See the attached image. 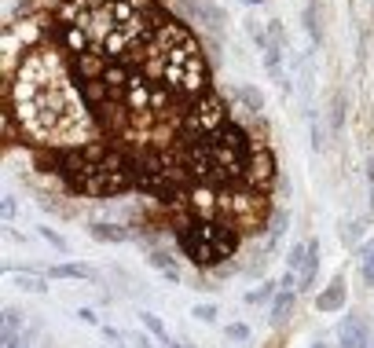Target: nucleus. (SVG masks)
Returning a JSON list of instances; mask_svg holds the SVG:
<instances>
[{
    "label": "nucleus",
    "mask_w": 374,
    "mask_h": 348,
    "mask_svg": "<svg viewBox=\"0 0 374 348\" xmlns=\"http://www.w3.org/2000/svg\"><path fill=\"white\" fill-rule=\"evenodd\" d=\"M173 238L180 253L187 256L198 272H221V268L242 250V231L221 220H180L173 224Z\"/></svg>",
    "instance_id": "nucleus-1"
},
{
    "label": "nucleus",
    "mask_w": 374,
    "mask_h": 348,
    "mask_svg": "<svg viewBox=\"0 0 374 348\" xmlns=\"http://www.w3.org/2000/svg\"><path fill=\"white\" fill-rule=\"evenodd\" d=\"M176 11L184 15V22L202 26L205 33H224V26L231 22L228 8H221L216 0H176Z\"/></svg>",
    "instance_id": "nucleus-2"
},
{
    "label": "nucleus",
    "mask_w": 374,
    "mask_h": 348,
    "mask_svg": "<svg viewBox=\"0 0 374 348\" xmlns=\"http://www.w3.org/2000/svg\"><path fill=\"white\" fill-rule=\"evenodd\" d=\"M345 297H349V282H345V272H338L323 290L316 293V312H323V315L341 312V308H345Z\"/></svg>",
    "instance_id": "nucleus-3"
},
{
    "label": "nucleus",
    "mask_w": 374,
    "mask_h": 348,
    "mask_svg": "<svg viewBox=\"0 0 374 348\" xmlns=\"http://www.w3.org/2000/svg\"><path fill=\"white\" fill-rule=\"evenodd\" d=\"M374 341V333L367 327V319L359 315H345L338 327V348H367Z\"/></svg>",
    "instance_id": "nucleus-4"
},
{
    "label": "nucleus",
    "mask_w": 374,
    "mask_h": 348,
    "mask_svg": "<svg viewBox=\"0 0 374 348\" xmlns=\"http://www.w3.org/2000/svg\"><path fill=\"white\" fill-rule=\"evenodd\" d=\"M85 231H88L96 242H107V246H118V242H128V238H133V227H125V224H118V220H92Z\"/></svg>",
    "instance_id": "nucleus-5"
},
{
    "label": "nucleus",
    "mask_w": 374,
    "mask_h": 348,
    "mask_svg": "<svg viewBox=\"0 0 374 348\" xmlns=\"http://www.w3.org/2000/svg\"><path fill=\"white\" fill-rule=\"evenodd\" d=\"M147 264H151V268H158V272L165 275V282H173V286H180V279H184V275H180L176 256H173L169 250H158V246H154V250L147 253Z\"/></svg>",
    "instance_id": "nucleus-6"
},
{
    "label": "nucleus",
    "mask_w": 374,
    "mask_h": 348,
    "mask_svg": "<svg viewBox=\"0 0 374 348\" xmlns=\"http://www.w3.org/2000/svg\"><path fill=\"white\" fill-rule=\"evenodd\" d=\"M294 301H298V290H279V297L272 301V312H268L272 327H287V323H290V315H294Z\"/></svg>",
    "instance_id": "nucleus-7"
},
{
    "label": "nucleus",
    "mask_w": 374,
    "mask_h": 348,
    "mask_svg": "<svg viewBox=\"0 0 374 348\" xmlns=\"http://www.w3.org/2000/svg\"><path fill=\"white\" fill-rule=\"evenodd\" d=\"M316 272H319V238H308V253H305V264H301V290H312V282H316Z\"/></svg>",
    "instance_id": "nucleus-8"
},
{
    "label": "nucleus",
    "mask_w": 374,
    "mask_h": 348,
    "mask_svg": "<svg viewBox=\"0 0 374 348\" xmlns=\"http://www.w3.org/2000/svg\"><path fill=\"white\" fill-rule=\"evenodd\" d=\"M11 279L15 286L26 290V293H48V279L41 272H26V268H11Z\"/></svg>",
    "instance_id": "nucleus-9"
},
{
    "label": "nucleus",
    "mask_w": 374,
    "mask_h": 348,
    "mask_svg": "<svg viewBox=\"0 0 374 348\" xmlns=\"http://www.w3.org/2000/svg\"><path fill=\"white\" fill-rule=\"evenodd\" d=\"M287 224H290V213H287V209H275L272 220H268V238H264V246H261L264 253H272V250L279 246V238L287 235Z\"/></svg>",
    "instance_id": "nucleus-10"
},
{
    "label": "nucleus",
    "mask_w": 374,
    "mask_h": 348,
    "mask_svg": "<svg viewBox=\"0 0 374 348\" xmlns=\"http://www.w3.org/2000/svg\"><path fill=\"white\" fill-rule=\"evenodd\" d=\"M139 323H144V330H147L151 338L162 345V348H173V341H176V338H173L169 330H165V323H162V319L154 315V312H139Z\"/></svg>",
    "instance_id": "nucleus-11"
},
{
    "label": "nucleus",
    "mask_w": 374,
    "mask_h": 348,
    "mask_svg": "<svg viewBox=\"0 0 374 348\" xmlns=\"http://www.w3.org/2000/svg\"><path fill=\"white\" fill-rule=\"evenodd\" d=\"M88 275H92V272H88V268L85 264H51L48 268V279H74V282H81V279H88Z\"/></svg>",
    "instance_id": "nucleus-12"
},
{
    "label": "nucleus",
    "mask_w": 374,
    "mask_h": 348,
    "mask_svg": "<svg viewBox=\"0 0 374 348\" xmlns=\"http://www.w3.org/2000/svg\"><path fill=\"white\" fill-rule=\"evenodd\" d=\"M356 256H359V272H364V282H367V286H374V238H367L364 246L356 250Z\"/></svg>",
    "instance_id": "nucleus-13"
},
{
    "label": "nucleus",
    "mask_w": 374,
    "mask_h": 348,
    "mask_svg": "<svg viewBox=\"0 0 374 348\" xmlns=\"http://www.w3.org/2000/svg\"><path fill=\"white\" fill-rule=\"evenodd\" d=\"M305 30L312 37V44H323V30H319V0H308L305 8Z\"/></svg>",
    "instance_id": "nucleus-14"
},
{
    "label": "nucleus",
    "mask_w": 374,
    "mask_h": 348,
    "mask_svg": "<svg viewBox=\"0 0 374 348\" xmlns=\"http://www.w3.org/2000/svg\"><path fill=\"white\" fill-rule=\"evenodd\" d=\"M364 220H341V242H345V246H364Z\"/></svg>",
    "instance_id": "nucleus-15"
},
{
    "label": "nucleus",
    "mask_w": 374,
    "mask_h": 348,
    "mask_svg": "<svg viewBox=\"0 0 374 348\" xmlns=\"http://www.w3.org/2000/svg\"><path fill=\"white\" fill-rule=\"evenodd\" d=\"M279 282H264V286H257V290H250L246 293V304H272L275 297H279Z\"/></svg>",
    "instance_id": "nucleus-16"
},
{
    "label": "nucleus",
    "mask_w": 374,
    "mask_h": 348,
    "mask_svg": "<svg viewBox=\"0 0 374 348\" xmlns=\"http://www.w3.org/2000/svg\"><path fill=\"white\" fill-rule=\"evenodd\" d=\"M19 330H26V323H22V312L19 308H4V312H0V333H19Z\"/></svg>",
    "instance_id": "nucleus-17"
},
{
    "label": "nucleus",
    "mask_w": 374,
    "mask_h": 348,
    "mask_svg": "<svg viewBox=\"0 0 374 348\" xmlns=\"http://www.w3.org/2000/svg\"><path fill=\"white\" fill-rule=\"evenodd\" d=\"M345 107H349V96L338 92L334 103H330V128H334V132H341V128H345Z\"/></svg>",
    "instance_id": "nucleus-18"
},
{
    "label": "nucleus",
    "mask_w": 374,
    "mask_h": 348,
    "mask_svg": "<svg viewBox=\"0 0 374 348\" xmlns=\"http://www.w3.org/2000/svg\"><path fill=\"white\" fill-rule=\"evenodd\" d=\"M224 338L235 341V345H250V327L246 323H228L224 327Z\"/></svg>",
    "instance_id": "nucleus-19"
},
{
    "label": "nucleus",
    "mask_w": 374,
    "mask_h": 348,
    "mask_svg": "<svg viewBox=\"0 0 374 348\" xmlns=\"http://www.w3.org/2000/svg\"><path fill=\"white\" fill-rule=\"evenodd\" d=\"M264 26H268V44L287 48V26H282V19H272V22H264Z\"/></svg>",
    "instance_id": "nucleus-20"
},
{
    "label": "nucleus",
    "mask_w": 374,
    "mask_h": 348,
    "mask_svg": "<svg viewBox=\"0 0 374 348\" xmlns=\"http://www.w3.org/2000/svg\"><path fill=\"white\" fill-rule=\"evenodd\" d=\"M0 348H30V330H19V333H0Z\"/></svg>",
    "instance_id": "nucleus-21"
},
{
    "label": "nucleus",
    "mask_w": 374,
    "mask_h": 348,
    "mask_svg": "<svg viewBox=\"0 0 374 348\" xmlns=\"http://www.w3.org/2000/svg\"><path fill=\"white\" fill-rule=\"evenodd\" d=\"M305 253H308V242H301V246H294V250H290V256H287V272H301Z\"/></svg>",
    "instance_id": "nucleus-22"
},
{
    "label": "nucleus",
    "mask_w": 374,
    "mask_h": 348,
    "mask_svg": "<svg viewBox=\"0 0 374 348\" xmlns=\"http://www.w3.org/2000/svg\"><path fill=\"white\" fill-rule=\"evenodd\" d=\"M41 238L48 242V246H56L59 253H70V242L62 238V235H56V231H51V227H41Z\"/></svg>",
    "instance_id": "nucleus-23"
},
{
    "label": "nucleus",
    "mask_w": 374,
    "mask_h": 348,
    "mask_svg": "<svg viewBox=\"0 0 374 348\" xmlns=\"http://www.w3.org/2000/svg\"><path fill=\"white\" fill-rule=\"evenodd\" d=\"M191 315H195L198 323H216V304H195Z\"/></svg>",
    "instance_id": "nucleus-24"
},
{
    "label": "nucleus",
    "mask_w": 374,
    "mask_h": 348,
    "mask_svg": "<svg viewBox=\"0 0 374 348\" xmlns=\"http://www.w3.org/2000/svg\"><path fill=\"white\" fill-rule=\"evenodd\" d=\"M15 213H19L15 198H4V202H0V216H4V220H15Z\"/></svg>",
    "instance_id": "nucleus-25"
},
{
    "label": "nucleus",
    "mask_w": 374,
    "mask_h": 348,
    "mask_svg": "<svg viewBox=\"0 0 374 348\" xmlns=\"http://www.w3.org/2000/svg\"><path fill=\"white\" fill-rule=\"evenodd\" d=\"M77 319H81V323H88V327H99V315L92 312V308H77Z\"/></svg>",
    "instance_id": "nucleus-26"
},
{
    "label": "nucleus",
    "mask_w": 374,
    "mask_h": 348,
    "mask_svg": "<svg viewBox=\"0 0 374 348\" xmlns=\"http://www.w3.org/2000/svg\"><path fill=\"white\" fill-rule=\"evenodd\" d=\"M128 341H133L136 348H158V345H154V341L147 338V333H133V338H128Z\"/></svg>",
    "instance_id": "nucleus-27"
},
{
    "label": "nucleus",
    "mask_w": 374,
    "mask_h": 348,
    "mask_svg": "<svg viewBox=\"0 0 374 348\" xmlns=\"http://www.w3.org/2000/svg\"><path fill=\"white\" fill-rule=\"evenodd\" d=\"M367 180H371V209H374V158H367Z\"/></svg>",
    "instance_id": "nucleus-28"
},
{
    "label": "nucleus",
    "mask_w": 374,
    "mask_h": 348,
    "mask_svg": "<svg viewBox=\"0 0 374 348\" xmlns=\"http://www.w3.org/2000/svg\"><path fill=\"white\" fill-rule=\"evenodd\" d=\"M173 348H191V341H187V338H176V341H173Z\"/></svg>",
    "instance_id": "nucleus-29"
},
{
    "label": "nucleus",
    "mask_w": 374,
    "mask_h": 348,
    "mask_svg": "<svg viewBox=\"0 0 374 348\" xmlns=\"http://www.w3.org/2000/svg\"><path fill=\"white\" fill-rule=\"evenodd\" d=\"M242 4H250V8H257V4H264V0H242Z\"/></svg>",
    "instance_id": "nucleus-30"
},
{
    "label": "nucleus",
    "mask_w": 374,
    "mask_h": 348,
    "mask_svg": "<svg viewBox=\"0 0 374 348\" xmlns=\"http://www.w3.org/2000/svg\"><path fill=\"white\" fill-rule=\"evenodd\" d=\"M312 348H334V345H327V341H316Z\"/></svg>",
    "instance_id": "nucleus-31"
},
{
    "label": "nucleus",
    "mask_w": 374,
    "mask_h": 348,
    "mask_svg": "<svg viewBox=\"0 0 374 348\" xmlns=\"http://www.w3.org/2000/svg\"><path fill=\"white\" fill-rule=\"evenodd\" d=\"M367 348H374V341H371V345H367Z\"/></svg>",
    "instance_id": "nucleus-32"
}]
</instances>
